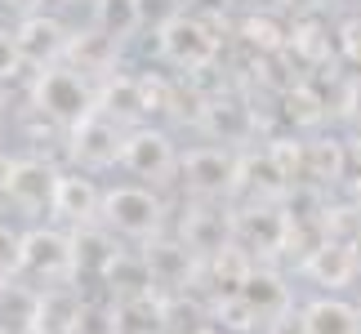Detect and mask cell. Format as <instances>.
Wrapping results in <instances>:
<instances>
[{
    "instance_id": "obj_19",
    "label": "cell",
    "mask_w": 361,
    "mask_h": 334,
    "mask_svg": "<svg viewBox=\"0 0 361 334\" xmlns=\"http://www.w3.org/2000/svg\"><path fill=\"white\" fill-rule=\"evenodd\" d=\"M241 295L250 299V308L263 316V326H268L272 316H281L290 303H295V299H290V290L281 285V276H276L272 268H255V272H250V281H245Z\"/></svg>"
},
{
    "instance_id": "obj_14",
    "label": "cell",
    "mask_w": 361,
    "mask_h": 334,
    "mask_svg": "<svg viewBox=\"0 0 361 334\" xmlns=\"http://www.w3.org/2000/svg\"><path fill=\"white\" fill-rule=\"evenodd\" d=\"M197 125H201L205 134H210V143H228V147H237L241 138L255 130V111H250L245 99H237V94H219V99L201 103Z\"/></svg>"
},
{
    "instance_id": "obj_3",
    "label": "cell",
    "mask_w": 361,
    "mask_h": 334,
    "mask_svg": "<svg viewBox=\"0 0 361 334\" xmlns=\"http://www.w3.org/2000/svg\"><path fill=\"white\" fill-rule=\"evenodd\" d=\"M219 54H224V36L192 9L170 13V18L157 27V58L170 67V72H178V76L210 72V67L219 63Z\"/></svg>"
},
{
    "instance_id": "obj_9",
    "label": "cell",
    "mask_w": 361,
    "mask_h": 334,
    "mask_svg": "<svg viewBox=\"0 0 361 334\" xmlns=\"http://www.w3.org/2000/svg\"><path fill=\"white\" fill-rule=\"evenodd\" d=\"M299 272L322 290V295H343L357 276H361V259H357V245L343 241V236H322L308 254L299 259Z\"/></svg>"
},
{
    "instance_id": "obj_30",
    "label": "cell",
    "mask_w": 361,
    "mask_h": 334,
    "mask_svg": "<svg viewBox=\"0 0 361 334\" xmlns=\"http://www.w3.org/2000/svg\"><path fill=\"white\" fill-rule=\"evenodd\" d=\"M0 5H5L9 13H18V18H23V13H36V9H45V0H0Z\"/></svg>"
},
{
    "instance_id": "obj_11",
    "label": "cell",
    "mask_w": 361,
    "mask_h": 334,
    "mask_svg": "<svg viewBox=\"0 0 361 334\" xmlns=\"http://www.w3.org/2000/svg\"><path fill=\"white\" fill-rule=\"evenodd\" d=\"M178 236L188 241V249L210 259L214 249L237 241V210H228L224 201H192V210L178 218Z\"/></svg>"
},
{
    "instance_id": "obj_7",
    "label": "cell",
    "mask_w": 361,
    "mask_h": 334,
    "mask_svg": "<svg viewBox=\"0 0 361 334\" xmlns=\"http://www.w3.org/2000/svg\"><path fill=\"white\" fill-rule=\"evenodd\" d=\"M18 276H36L45 290L72 281L76 276L72 228H45V223H32L27 236H23V272Z\"/></svg>"
},
{
    "instance_id": "obj_13",
    "label": "cell",
    "mask_w": 361,
    "mask_h": 334,
    "mask_svg": "<svg viewBox=\"0 0 361 334\" xmlns=\"http://www.w3.org/2000/svg\"><path fill=\"white\" fill-rule=\"evenodd\" d=\"M103 192L85 170H59V187H54V218L63 228H90L103 218Z\"/></svg>"
},
{
    "instance_id": "obj_24",
    "label": "cell",
    "mask_w": 361,
    "mask_h": 334,
    "mask_svg": "<svg viewBox=\"0 0 361 334\" xmlns=\"http://www.w3.org/2000/svg\"><path fill=\"white\" fill-rule=\"evenodd\" d=\"M23 236L27 228H13L9 218H0V281L23 272Z\"/></svg>"
},
{
    "instance_id": "obj_29",
    "label": "cell",
    "mask_w": 361,
    "mask_h": 334,
    "mask_svg": "<svg viewBox=\"0 0 361 334\" xmlns=\"http://www.w3.org/2000/svg\"><path fill=\"white\" fill-rule=\"evenodd\" d=\"M286 13H295V18H312V13H322L326 0H276Z\"/></svg>"
},
{
    "instance_id": "obj_31",
    "label": "cell",
    "mask_w": 361,
    "mask_h": 334,
    "mask_svg": "<svg viewBox=\"0 0 361 334\" xmlns=\"http://www.w3.org/2000/svg\"><path fill=\"white\" fill-rule=\"evenodd\" d=\"M192 334H224V330H219V326H197Z\"/></svg>"
},
{
    "instance_id": "obj_28",
    "label": "cell",
    "mask_w": 361,
    "mask_h": 334,
    "mask_svg": "<svg viewBox=\"0 0 361 334\" xmlns=\"http://www.w3.org/2000/svg\"><path fill=\"white\" fill-rule=\"evenodd\" d=\"M263 334H308V326H303V312L290 303L281 316H272V321L263 326Z\"/></svg>"
},
{
    "instance_id": "obj_17",
    "label": "cell",
    "mask_w": 361,
    "mask_h": 334,
    "mask_svg": "<svg viewBox=\"0 0 361 334\" xmlns=\"http://www.w3.org/2000/svg\"><path fill=\"white\" fill-rule=\"evenodd\" d=\"M286 54H290L295 63H303V67L330 63V58L339 54L335 27H330L322 13H312V18H295V23H290V45H286Z\"/></svg>"
},
{
    "instance_id": "obj_20",
    "label": "cell",
    "mask_w": 361,
    "mask_h": 334,
    "mask_svg": "<svg viewBox=\"0 0 361 334\" xmlns=\"http://www.w3.org/2000/svg\"><path fill=\"white\" fill-rule=\"evenodd\" d=\"M138 23H143V5L138 0H90V27H99L103 36L125 40Z\"/></svg>"
},
{
    "instance_id": "obj_18",
    "label": "cell",
    "mask_w": 361,
    "mask_h": 334,
    "mask_svg": "<svg viewBox=\"0 0 361 334\" xmlns=\"http://www.w3.org/2000/svg\"><path fill=\"white\" fill-rule=\"evenodd\" d=\"M281 107H286V120L295 125V134H303V130H322L326 116H330L326 94L317 89L312 80H290L286 94H281Z\"/></svg>"
},
{
    "instance_id": "obj_34",
    "label": "cell",
    "mask_w": 361,
    "mask_h": 334,
    "mask_svg": "<svg viewBox=\"0 0 361 334\" xmlns=\"http://www.w3.org/2000/svg\"><path fill=\"white\" fill-rule=\"evenodd\" d=\"M59 5H76V0H59Z\"/></svg>"
},
{
    "instance_id": "obj_33",
    "label": "cell",
    "mask_w": 361,
    "mask_h": 334,
    "mask_svg": "<svg viewBox=\"0 0 361 334\" xmlns=\"http://www.w3.org/2000/svg\"><path fill=\"white\" fill-rule=\"evenodd\" d=\"M353 245H357V259H361V232H357V236H353Z\"/></svg>"
},
{
    "instance_id": "obj_26",
    "label": "cell",
    "mask_w": 361,
    "mask_h": 334,
    "mask_svg": "<svg viewBox=\"0 0 361 334\" xmlns=\"http://www.w3.org/2000/svg\"><path fill=\"white\" fill-rule=\"evenodd\" d=\"M23 72H27V63H23L18 36H13V27H0V85H9V80H18Z\"/></svg>"
},
{
    "instance_id": "obj_10",
    "label": "cell",
    "mask_w": 361,
    "mask_h": 334,
    "mask_svg": "<svg viewBox=\"0 0 361 334\" xmlns=\"http://www.w3.org/2000/svg\"><path fill=\"white\" fill-rule=\"evenodd\" d=\"M13 36H18V49H23V63L40 72V67H54L67 58V45H72V27H67L59 13H23L18 23H13Z\"/></svg>"
},
{
    "instance_id": "obj_4",
    "label": "cell",
    "mask_w": 361,
    "mask_h": 334,
    "mask_svg": "<svg viewBox=\"0 0 361 334\" xmlns=\"http://www.w3.org/2000/svg\"><path fill=\"white\" fill-rule=\"evenodd\" d=\"M178 165H183V151L174 147V138H170L165 125L143 120V125H130V130H125L121 170L130 174L134 183L170 187V183H178Z\"/></svg>"
},
{
    "instance_id": "obj_8",
    "label": "cell",
    "mask_w": 361,
    "mask_h": 334,
    "mask_svg": "<svg viewBox=\"0 0 361 334\" xmlns=\"http://www.w3.org/2000/svg\"><path fill=\"white\" fill-rule=\"evenodd\" d=\"M54 187H59V165L45 156H13L5 178V210L23 214L27 223L54 218Z\"/></svg>"
},
{
    "instance_id": "obj_6",
    "label": "cell",
    "mask_w": 361,
    "mask_h": 334,
    "mask_svg": "<svg viewBox=\"0 0 361 334\" xmlns=\"http://www.w3.org/2000/svg\"><path fill=\"white\" fill-rule=\"evenodd\" d=\"M121 143H125V125L107 116L103 107H94L80 125L67 130V161H72V170L85 174L121 170Z\"/></svg>"
},
{
    "instance_id": "obj_21",
    "label": "cell",
    "mask_w": 361,
    "mask_h": 334,
    "mask_svg": "<svg viewBox=\"0 0 361 334\" xmlns=\"http://www.w3.org/2000/svg\"><path fill=\"white\" fill-rule=\"evenodd\" d=\"M237 36L250 49H259V58L286 54V45H290V27H281L272 13H245V18L237 23Z\"/></svg>"
},
{
    "instance_id": "obj_27",
    "label": "cell",
    "mask_w": 361,
    "mask_h": 334,
    "mask_svg": "<svg viewBox=\"0 0 361 334\" xmlns=\"http://www.w3.org/2000/svg\"><path fill=\"white\" fill-rule=\"evenodd\" d=\"M339 116L353 125V134H361V76H353L339 94Z\"/></svg>"
},
{
    "instance_id": "obj_12",
    "label": "cell",
    "mask_w": 361,
    "mask_h": 334,
    "mask_svg": "<svg viewBox=\"0 0 361 334\" xmlns=\"http://www.w3.org/2000/svg\"><path fill=\"white\" fill-rule=\"evenodd\" d=\"M143 259H147V276H152V290H165V295H183L192 285V276L201 268V254L188 249V241L178 236H157V241L143 245Z\"/></svg>"
},
{
    "instance_id": "obj_1",
    "label": "cell",
    "mask_w": 361,
    "mask_h": 334,
    "mask_svg": "<svg viewBox=\"0 0 361 334\" xmlns=\"http://www.w3.org/2000/svg\"><path fill=\"white\" fill-rule=\"evenodd\" d=\"M165 218H170V205H165L161 187L147 183H112L103 192V228L116 236V241H134L147 245L165 236Z\"/></svg>"
},
{
    "instance_id": "obj_16",
    "label": "cell",
    "mask_w": 361,
    "mask_h": 334,
    "mask_svg": "<svg viewBox=\"0 0 361 334\" xmlns=\"http://www.w3.org/2000/svg\"><path fill=\"white\" fill-rule=\"evenodd\" d=\"M308 334H361V303L343 295H317L308 303H299Z\"/></svg>"
},
{
    "instance_id": "obj_5",
    "label": "cell",
    "mask_w": 361,
    "mask_h": 334,
    "mask_svg": "<svg viewBox=\"0 0 361 334\" xmlns=\"http://www.w3.org/2000/svg\"><path fill=\"white\" fill-rule=\"evenodd\" d=\"M178 183L192 201H228L241 187V151L228 143H197L183 151Z\"/></svg>"
},
{
    "instance_id": "obj_15",
    "label": "cell",
    "mask_w": 361,
    "mask_h": 334,
    "mask_svg": "<svg viewBox=\"0 0 361 334\" xmlns=\"http://www.w3.org/2000/svg\"><path fill=\"white\" fill-rule=\"evenodd\" d=\"M303 183H312L317 192L348 183V138H335V134L308 138V151H303Z\"/></svg>"
},
{
    "instance_id": "obj_25",
    "label": "cell",
    "mask_w": 361,
    "mask_h": 334,
    "mask_svg": "<svg viewBox=\"0 0 361 334\" xmlns=\"http://www.w3.org/2000/svg\"><path fill=\"white\" fill-rule=\"evenodd\" d=\"M335 45H339V58L361 72V13H348V18L335 23Z\"/></svg>"
},
{
    "instance_id": "obj_23",
    "label": "cell",
    "mask_w": 361,
    "mask_h": 334,
    "mask_svg": "<svg viewBox=\"0 0 361 334\" xmlns=\"http://www.w3.org/2000/svg\"><path fill=\"white\" fill-rule=\"evenodd\" d=\"M210 321L224 330V334H250V330L263 326V316L250 308L245 295H214V303H210Z\"/></svg>"
},
{
    "instance_id": "obj_32",
    "label": "cell",
    "mask_w": 361,
    "mask_h": 334,
    "mask_svg": "<svg viewBox=\"0 0 361 334\" xmlns=\"http://www.w3.org/2000/svg\"><path fill=\"white\" fill-rule=\"evenodd\" d=\"M353 201H357V205H361V174H357V178H353Z\"/></svg>"
},
{
    "instance_id": "obj_2",
    "label": "cell",
    "mask_w": 361,
    "mask_h": 334,
    "mask_svg": "<svg viewBox=\"0 0 361 334\" xmlns=\"http://www.w3.org/2000/svg\"><path fill=\"white\" fill-rule=\"evenodd\" d=\"M32 107L67 134L72 125H80L99 107V80L76 72L72 63L40 67V72H32Z\"/></svg>"
},
{
    "instance_id": "obj_22",
    "label": "cell",
    "mask_w": 361,
    "mask_h": 334,
    "mask_svg": "<svg viewBox=\"0 0 361 334\" xmlns=\"http://www.w3.org/2000/svg\"><path fill=\"white\" fill-rule=\"evenodd\" d=\"M138 99H143V116L147 120H161V116H174V103H178V80L165 76V72H138Z\"/></svg>"
}]
</instances>
